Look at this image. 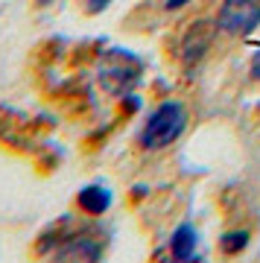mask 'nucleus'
<instances>
[{
  "label": "nucleus",
  "instance_id": "nucleus-1",
  "mask_svg": "<svg viewBox=\"0 0 260 263\" xmlns=\"http://www.w3.org/2000/svg\"><path fill=\"white\" fill-rule=\"evenodd\" d=\"M140 76H143V62L126 47H112L100 59V67H97V79H100L102 91L112 97H129L138 88Z\"/></svg>",
  "mask_w": 260,
  "mask_h": 263
},
{
  "label": "nucleus",
  "instance_id": "nucleus-2",
  "mask_svg": "<svg viewBox=\"0 0 260 263\" xmlns=\"http://www.w3.org/2000/svg\"><path fill=\"white\" fill-rule=\"evenodd\" d=\"M184 126H187L184 105L176 103V100H167V103H161L155 111L149 114L146 126L140 132V146L149 149V152L164 149V146H170L173 141L181 138Z\"/></svg>",
  "mask_w": 260,
  "mask_h": 263
},
{
  "label": "nucleus",
  "instance_id": "nucleus-3",
  "mask_svg": "<svg viewBox=\"0 0 260 263\" xmlns=\"http://www.w3.org/2000/svg\"><path fill=\"white\" fill-rule=\"evenodd\" d=\"M216 27L225 35H249L260 27V0H222Z\"/></svg>",
  "mask_w": 260,
  "mask_h": 263
},
{
  "label": "nucleus",
  "instance_id": "nucleus-4",
  "mask_svg": "<svg viewBox=\"0 0 260 263\" xmlns=\"http://www.w3.org/2000/svg\"><path fill=\"white\" fill-rule=\"evenodd\" d=\"M208 47H211V24L196 21L193 27L187 29L184 41H181V56H184L187 65H196V62L205 56Z\"/></svg>",
  "mask_w": 260,
  "mask_h": 263
},
{
  "label": "nucleus",
  "instance_id": "nucleus-5",
  "mask_svg": "<svg viewBox=\"0 0 260 263\" xmlns=\"http://www.w3.org/2000/svg\"><path fill=\"white\" fill-rule=\"evenodd\" d=\"M112 190L102 187V184H88V187L79 190V196H76V205H79V211H85V214L91 216H100L105 214L108 208H112Z\"/></svg>",
  "mask_w": 260,
  "mask_h": 263
},
{
  "label": "nucleus",
  "instance_id": "nucleus-6",
  "mask_svg": "<svg viewBox=\"0 0 260 263\" xmlns=\"http://www.w3.org/2000/svg\"><path fill=\"white\" fill-rule=\"evenodd\" d=\"M196 246H199V234L190 222H181L170 237V252L176 260H196Z\"/></svg>",
  "mask_w": 260,
  "mask_h": 263
},
{
  "label": "nucleus",
  "instance_id": "nucleus-7",
  "mask_svg": "<svg viewBox=\"0 0 260 263\" xmlns=\"http://www.w3.org/2000/svg\"><path fill=\"white\" fill-rule=\"evenodd\" d=\"M249 246V234L246 231H228V234H222V240H219V249H222L225 254H237L243 252Z\"/></svg>",
  "mask_w": 260,
  "mask_h": 263
},
{
  "label": "nucleus",
  "instance_id": "nucleus-8",
  "mask_svg": "<svg viewBox=\"0 0 260 263\" xmlns=\"http://www.w3.org/2000/svg\"><path fill=\"white\" fill-rule=\"evenodd\" d=\"M112 6V0H85V9L91 12V15H100L102 9H108Z\"/></svg>",
  "mask_w": 260,
  "mask_h": 263
},
{
  "label": "nucleus",
  "instance_id": "nucleus-9",
  "mask_svg": "<svg viewBox=\"0 0 260 263\" xmlns=\"http://www.w3.org/2000/svg\"><path fill=\"white\" fill-rule=\"evenodd\" d=\"M251 76H254V79H260V50L251 56Z\"/></svg>",
  "mask_w": 260,
  "mask_h": 263
},
{
  "label": "nucleus",
  "instance_id": "nucleus-10",
  "mask_svg": "<svg viewBox=\"0 0 260 263\" xmlns=\"http://www.w3.org/2000/svg\"><path fill=\"white\" fill-rule=\"evenodd\" d=\"M187 3H193V0H167V9L176 12V9H181V6H187Z\"/></svg>",
  "mask_w": 260,
  "mask_h": 263
},
{
  "label": "nucleus",
  "instance_id": "nucleus-11",
  "mask_svg": "<svg viewBox=\"0 0 260 263\" xmlns=\"http://www.w3.org/2000/svg\"><path fill=\"white\" fill-rule=\"evenodd\" d=\"M38 3H41V6H47V3H53V0H38Z\"/></svg>",
  "mask_w": 260,
  "mask_h": 263
}]
</instances>
